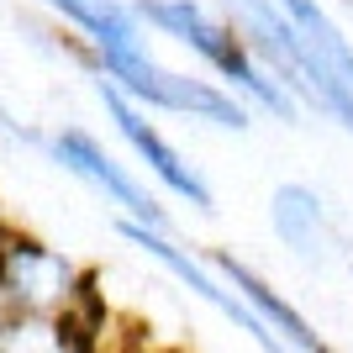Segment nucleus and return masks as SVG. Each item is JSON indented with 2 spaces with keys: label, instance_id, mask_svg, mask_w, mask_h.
I'll return each mask as SVG.
<instances>
[{
  "label": "nucleus",
  "instance_id": "obj_5",
  "mask_svg": "<svg viewBox=\"0 0 353 353\" xmlns=\"http://www.w3.org/2000/svg\"><path fill=\"white\" fill-rule=\"evenodd\" d=\"M117 227H121V237H127L132 248H143L159 269H169V274H174V280L185 285L195 301H206V306L216 311V316H227L237 332H248V343H253L259 353H290V348H285V343L274 338L264 322H259V316H253L248 306H243V295H237L232 285H227L216 269H211V259L201 264V259H195L190 248H179L174 237L163 232V227H143V221H117Z\"/></svg>",
  "mask_w": 353,
  "mask_h": 353
},
{
  "label": "nucleus",
  "instance_id": "obj_4",
  "mask_svg": "<svg viewBox=\"0 0 353 353\" xmlns=\"http://www.w3.org/2000/svg\"><path fill=\"white\" fill-rule=\"evenodd\" d=\"M48 159L59 163L63 174L85 179L90 190H101L105 206L121 211V221H143V227H163V232H169V211H163V201L148 190L143 179H137L95 132H85V127H59V132L48 137Z\"/></svg>",
  "mask_w": 353,
  "mask_h": 353
},
{
  "label": "nucleus",
  "instance_id": "obj_6",
  "mask_svg": "<svg viewBox=\"0 0 353 353\" xmlns=\"http://www.w3.org/2000/svg\"><path fill=\"white\" fill-rule=\"evenodd\" d=\"M269 227L280 237V248H290V259L306 269H327L343 259L338 216L327 206V195L306 179H280L269 190Z\"/></svg>",
  "mask_w": 353,
  "mask_h": 353
},
{
  "label": "nucleus",
  "instance_id": "obj_3",
  "mask_svg": "<svg viewBox=\"0 0 353 353\" xmlns=\"http://www.w3.org/2000/svg\"><path fill=\"white\" fill-rule=\"evenodd\" d=\"M95 101L105 105V117H111L117 137L132 148V159L148 169V179H153L169 201H185V206L201 211V216H211V211H216V190H211V179L201 174V169H195V163L185 159L169 137H163V127L153 121V111H148V105H137L132 95H121V90L105 85V79H95Z\"/></svg>",
  "mask_w": 353,
  "mask_h": 353
},
{
  "label": "nucleus",
  "instance_id": "obj_2",
  "mask_svg": "<svg viewBox=\"0 0 353 353\" xmlns=\"http://www.w3.org/2000/svg\"><path fill=\"white\" fill-rule=\"evenodd\" d=\"M306 53V111L353 137V37L322 0H274Z\"/></svg>",
  "mask_w": 353,
  "mask_h": 353
},
{
  "label": "nucleus",
  "instance_id": "obj_1",
  "mask_svg": "<svg viewBox=\"0 0 353 353\" xmlns=\"http://www.w3.org/2000/svg\"><path fill=\"white\" fill-rule=\"evenodd\" d=\"M132 11L143 16V27H153L159 37H169L185 53H195V59L206 63L211 79H221L237 101L253 105V117H274L285 127H295V121L306 117L290 101V90L253 59L248 37L232 27V16L221 11V6L211 11L206 0H132Z\"/></svg>",
  "mask_w": 353,
  "mask_h": 353
},
{
  "label": "nucleus",
  "instance_id": "obj_9",
  "mask_svg": "<svg viewBox=\"0 0 353 353\" xmlns=\"http://www.w3.org/2000/svg\"><path fill=\"white\" fill-rule=\"evenodd\" d=\"M343 11H348V21H353V0H343Z\"/></svg>",
  "mask_w": 353,
  "mask_h": 353
},
{
  "label": "nucleus",
  "instance_id": "obj_8",
  "mask_svg": "<svg viewBox=\"0 0 353 353\" xmlns=\"http://www.w3.org/2000/svg\"><path fill=\"white\" fill-rule=\"evenodd\" d=\"M211 269H216L221 280L243 295V306H248L253 316H259V322H264L290 353H338L332 343L322 338V332H316V322H311L306 311L295 306L285 290H274V285H269V274H259V269H253L243 253L216 248V253H211Z\"/></svg>",
  "mask_w": 353,
  "mask_h": 353
},
{
  "label": "nucleus",
  "instance_id": "obj_7",
  "mask_svg": "<svg viewBox=\"0 0 353 353\" xmlns=\"http://www.w3.org/2000/svg\"><path fill=\"white\" fill-rule=\"evenodd\" d=\"M43 6L74 32L90 74L148 53V27L132 11V0H43Z\"/></svg>",
  "mask_w": 353,
  "mask_h": 353
}]
</instances>
